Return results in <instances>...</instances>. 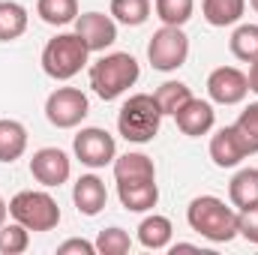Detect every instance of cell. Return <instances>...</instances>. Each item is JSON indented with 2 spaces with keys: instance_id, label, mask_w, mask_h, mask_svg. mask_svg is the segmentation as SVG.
Returning <instances> with one entry per match:
<instances>
[{
  "instance_id": "1",
  "label": "cell",
  "mask_w": 258,
  "mask_h": 255,
  "mask_svg": "<svg viewBox=\"0 0 258 255\" xmlns=\"http://www.w3.org/2000/svg\"><path fill=\"white\" fill-rule=\"evenodd\" d=\"M186 222L201 237L213 243H228L237 237V213L216 195H198L186 207Z\"/></svg>"
},
{
  "instance_id": "2",
  "label": "cell",
  "mask_w": 258,
  "mask_h": 255,
  "mask_svg": "<svg viewBox=\"0 0 258 255\" xmlns=\"http://www.w3.org/2000/svg\"><path fill=\"white\" fill-rule=\"evenodd\" d=\"M138 75H141V66L132 54H126V51L102 54L96 63H90V87L102 102H111L126 93L138 81Z\"/></svg>"
},
{
  "instance_id": "3",
  "label": "cell",
  "mask_w": 258,
  "mask_h": 255,
  "mask_svg": "<svg viewBox=\"0 0 258 255\" xmlns=\"http://www.w3.org/2000/svg\"><path fill=\"white\" fill-rule=\"evenodd\" d=\"M162 123V111L150 93H135L117 111V132L126 138L129 144H147L156 138Z\"/></svg>"
},
{
  "instance_id": "4",
  "label": "cell",
  "mask_w": 258,
  "mask_h": 255,
  "mask_svg": "<svg viewBox=\"0 0 258 255\" xmlns=\"http://www.w3.org/2000/svg\"><path fill=\"white\" fill-rule=\"evenodd\" d=\"M87 57H90V48L78 33H57L42 48V69L54 81H69L87 66Z\"/></svg>"
},
{
  "instance_id": "5",
  "label": "cell",
  "mask_w": 258,
  "mask_h": 255,
  "mask_svg": "<svg viewBox=\"0 0 258 255\" xmlns=\"http://www.w3.org/2000/svg\"><path fill=\"white\" fill-rule=\"evenodd\" d=\"M9 216L21 222L30 231H51L60 225V207L57 201L42 189H24L12 195L9 201Z\"/></svg>"
},
{
  "instance_id": "6",
  "label": "cell",
  "mask_w": 258,
  "mask_h": 255,
  "mask_svg": "<svg viewBox=\"0 0 258 255\" xmlns=\"http://www.w3.org/2000/svg\"><path fill=\"white\" fill-rule=\"evenodd\" d=\"M189 57V36L183 33V27H171L162 24L150 42H147V60L159 72H177Z\"/></svg>"
},
{
  "instance_id": "7",
  "label": "cell",
  "mask_w": 258,
  "mask_h": 255,
  "mask_svg": "<svg viewBox=\"0 0 258 255\" xmlns=\"http://www.w3.org/2000/svg\"><path fill=\"white\" fill-rule=\"evenodd\" d=\"M90 114V102L78 87H57L45 99V117L57 129H75Z\"/></svg>"
},
{
  "instance_id": "8",
  "label": "cell",
  "mask_w": 258,
  "mask_h": 255,
  "mask_svg": "<svg viewBox=\"0 0 258 255\" xmlns=\"http://www.w3.org/2000/svg\"><path fill=\"white\" fill-rule=\"evenodd\" d=\"M72 150H75V159L87 168H105L108 162H114L117 156V141L111 132L99 126H87L81 129L72 141Z\"/></svg>"
},
{
  "instance_id": "9",
  "label": "cell",
  "mask_w": 258,
  "mask_h": 255,
  "mask_svg": "<svg viewBox=\"0 0 258 255\" xmlns=\"http://www.w3.org/2000/svg\"><path fill=\"white\" fill-rule=\"evenodd\" d=\"M207 93L219 105H237L249 93V78L237 66H219L207 75Z\"/></svg>"
},
{
  "instance_id": "10",
  "label": "cell",
  "mask_w": 258,
  "mask_h": 255,
  "mask_svg": "<svg viewBox=\"0 0 258 255\" xmlns=\"http://www.w3.org/2000/svg\"><path fill=\"white\" fill-rule=\"evenodd\" d=\"M30 174H33L36 183H42L48 189L51 186H63L69 180V174H72V162H69V156L60 147H42L30 159Z\"/></svg>"
},
{
  "instance_id": "11",
  "label": "cell",
  "mask_w": 258,
  "mask_h": 255,
  "mask_svg": "<svg viewBox=\"0 0 258 255\" xmlns=\"http://www.w3.org/2000/svg\"><path fill=\"white\" fill-rule=\"evenodd\" d=\"M75 33L84 39L90 51H105L117 42V21L105 12H84L75 18Z\"/></svg>"
},
{
  "instance_id": "12",
  "label": "cell",
  "mask_w": 258,
  "mask_h": 255,
  "mask_svg": "<svg viewBox=\"0 0 258 255\" xmlns=\"http://www.w3.org/2000/svg\"><path fill=\"white\" fill-rule=\"evenodd\" d=\"M174 120H177V129L183 132V135H189V138H201V135H207L213 123H216V111H213V105L207 102V99H189L177 114H174Z\"/></svg>"
},
{
  "instance_id": "13",
  "label": "cell",
  "mask_w": 258,
  "mask_h": 255,
  "mask_svg": "<svg viewBox=\"0 0 258 255\" xmlns=\"http://www.w3.org/2000/svg\"><path fill=\"white\" fill-rule=\"evenodd\" d=\"M72 201L78 207V213L84 216H96L105 210V201H108V192H105V183L96 177V174H84L75 180L72 186Z\"/></svg>"
},
{
  "instance_id": "14",
  "label": "cell",
  "mask_w": 258,
  "mask_h": 255,
  "mask_svg": "<svg viewBox=\"0 0 258 255\" xmlns=\"http://www.w3.org/2000/svg\"><path fill=\"white\" fill-rule=\"evenodd\" d=\"M210 159H213V165H219V168H234V165H240V162L246 159V150H243L237 132L231 126H222L213 138H210Z\"/></svg>"
},
{
  "instance_id": "15",
  "label": "cell",
  "mask_w": 258,
  "mask_h": 255,
  "mask_svg": "<svg viewBox=\"0 0 258 255\" xmlns=\"http://www.w3.org/2000/svg\"><path fill=\"white\" fill-rule=\"evenodd\" d=\"M114 180L117 183H141V180H156V165L147 153H123L114 156Z\"/></svg>"
},
{
  "instance_id": "16",
  "label": "cell",
  "mask_w": 258,
  "mask_h": 255,
  "mask_svg": "<svg viewBox=\"0 0 258 255\" xmlns=\"http://www.w3.org/2000/svg\"><path fill=\"white\" fill-rule=\"evenodd\" d=\"M117 198L132 213H147L159 201V186L156 180H141V183H117Z\"/></svg>"
},
{
  "instance_id": "17",
  "label": "cell",
  "mask_w": 258,
  "mask_h": 255,
  "mask_svg": "<svg viewBox=\"0 0 258 255\" xmlns=\"http://www.w3.org/2000/svg\"><path fill=\"white\" fill-rule=\"evenodd\" d=\"M171 234H174L171 219L168 216H159V213L141 219V225H138V243L144 249H165L171 243Z\"/></svg>"
},
{
  "instance_id": "18",
  "label": "cell",
  "mask_w": 258,
  "mask_h": 255,
  "mask_svg": "<svg viewBox=\"0 0 258 255\" xmlns=\"http://www.w3.org/2000/svg\"><path fill=\"white\" fill-rule=\"evenodd\" d=\"M201 12H204V21L210 27H228V24H237L243 18L246 0H204Z\"/></svg>"
},
{
  "instance_id": "19",
  "label": "cell",
  "mask_w": 258,
  "mask_h": 255,
  "mask_svg": "<svg viewBox=\"0 0 258 255\" xmlns=\"http://www.w3.org/2000/svg\"><path fill=\"white\" fill-rule=\"evenodd\" d=\"M27 150V129L18 120H0V162H15Z\"/></svg>"
},
{
  "instance_id": "20",
  "label": "cell",
  "mask_w": 258,
  "mask_h": 255,
  "mask_svg": "<svg viewBox=\"0 0 258 255\" xmlns=\"http://www.w3.org/2000/svg\"><path fill=\"white\" fill-rule=\"evenodd\" d=\"M228 198L237 210L258 204V168H240L228 183Z\"/></svg>"
},
{
  "instance_id": "21",
  "label": "cell",
  "mask_w": 258,
  "mask_h": 255,
  "mask_svg": "<svg viewBox=\"0 0 258 255\" xmlns=\"http://www.w3.org/2000/svg\"><path fill=\"white\" fill-rule=\"evenodd\" d=\"M153 99H156V105H159L162 117H174V114H177L189 99H192V90H189L183 81H165V84H159V87H156Z\"/></svg>"
},
{
  "instance_id": "22",
  "label": "cell",
  "mask_w": 258,
  "mask_h": 255,
  "mask_svg": "<svg viewBox=\"0 0 258 255\" xmlns=\"http://www.w3.org/2000/svg\"><path fill=\"white\" fill-rule=\"evenodd\" d=\"M27 30V9L15 0H0V42H12Z\"/></svg>"
},
{
  "instance_id": "23",
  "label": "cell",
  "mask_w": 258,
  "mask_h": 255,
  "mask_svg": "<svg viewBox=\"0 0 258 255\" xmlns=\"http://www.w3.org/2000/svg\"><path fill=\"white\" fill-rule=\"evenodd\" d=\"M36 12L45 24L63 27L78 18V0H36Z\"/></svg>"
},
{
  "instance_id": "24",
  "label": "cell",
  "mask_w": 258,
  "mask_h": 255,
  "mask_svg": "<svg viewBox=\"0 0 258 255\" xmlns=\"http://www.w3.org/2000/svg\"><path fill=\"white\" fill-rule=\"evenodd\" d=\"M231 129L237 132V138H240L246 156L258 153V102H249V105L240 111V117L231 123Z\"/></svg>"
},
{
  "instance_id": "25",
  "label": "cell",
  "mask_w": 258,
  "mask_h": 255,
  "mask_svg": "<svg viewBox=\"0 0 258 255\" xmlns=\"http://www.w3.org/2000/svg\"><path fill=\"white\" fill-rule=\"evenodd\" d=\"M111 18L126 27H141L150 18V0H111Z\"/></svg>"
},
{
  "instance_id": "26",
  "label": "cell",
  "mask_w": 258,
  "mask_h": 255,
  "mask_svg": "<svg viewBox=\"0 0 258 255\" xmlns=\"http://www.w3.org/2000/svg\"><path fill=\"white\" fill-rule=\"evenodd\" d=\"M231 54L243 63L258 60V24H240L231 33Z\"/></svg>"
},
{
  "instance_id": "27",
  "label": "cell",
  "mask_w": 258,
  "mask_h": 255,
  "mask_svg": "<svg viewBox=\"0 0 258 255\" xmlns=\"http://www.w3.org/2000/svg\"><path fill=\"white\" fill-rule=\"evenodd\" d=\"M153 9H156V15H159L162 24L183 27L192 18L195 0H153Z\"/></svg>"
},
{
  "instance_id": "28",
  "label": "cell",
  "mask_w": 258,
  "mask_h": 255,
  "mask_svg": "<svg viewBox=\"0 0 258 255\" xmlns=\"http://www.w3.org/2000/svg\"><path fill=\"white\" fill-rule=\"evenodd\" d=\"M27 246H30V228H24L21 222L0 225V255H21Z\"/></svg>"
},
{
  "instance_id": "29",
  "label": "cell",
  "mask_w": 258,
  "mask_h": 255,
  "mask_svg": "<svg viewBox=\"0 0 258 255\" xmlns=\"http://www.w3.org/2000/svg\"><path fill=\"white\" fill-rule=\"evenodd\" d=\"M129 249H132V237L117 225L99 231V237H96V252L99 255H126Z\"/></svg>"
},
{
  "instance_id": "30",
  "label": "cell",
  "mask_w": 258,
  "mask_h": 255,
  "mask_svg": "<svg viewBox=\"0 0 258 255\" xmlns=\"http://www.w3.org/2000/svg\"><path fill=\"white\" fill-rule=\"evenodd\" d=\"M237 234L246 237L249 243H258V204L237 210Z\"/></svg>"
},
{
  "instance_id": "31",
  "label": "cell",
  "mask_w": 258,
  "mask_h": 255,
  "mask_svg": "<svg viewBox=\"0 0 258 255\" xmlns=\"http://www.w3.org/2000/svg\"><path fill=\"white\" fill-rule=\"evenodd\" d=\"M57 252H60V255H69V252L93 255V252H96V243H90V240H81V237H72V240H63V243L57 246Z\"/></svg>"
},
{
  "instance_id": "32",
  "label": "cell",
  "mask_w": 258,
  "mask_h": 255,
  "mask_svg": "<svg viewBox=\"0 0 258 255\" xmlns=\"http://www.w3.org/2000/svg\"><path fill=\"white\" fill-rule=\"evenodd\" d=\"M246 78H249V90L258 96V60H252V66H249V75H246Z\"/></svg>"
},
{
  "instance_id": "33",
  "label": "cell",
  "mask_w": 258,
  "mask_h": 255,
  "mask_svg": "<svg viewBox=\"0 0 258 255\" xmlns=\"http://www.w3.org/2000/svg\"><path fill=\"white\" fill-rule=\"evenodd\" d=\"M6 216H9V204H6V198L0 195V225L6 222Z\"/></svg>"
},
{
  "instance_id": "34",
  "label": "cell",
  "mask_w": 258,
  "mask_h": 255,
  "mask_svg": "<svg viewBox=\"0 0 258 255\" xmlns=\"http://www.w3.org/2000/svg\"><path fill=\"white\" fill-rule=\"evenodd\" d=\"M249 6H252V9L258 12V0H249Z\"/></svg>"
}]
</instances>
